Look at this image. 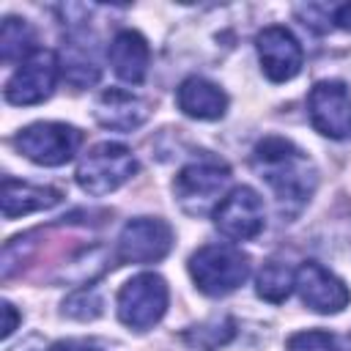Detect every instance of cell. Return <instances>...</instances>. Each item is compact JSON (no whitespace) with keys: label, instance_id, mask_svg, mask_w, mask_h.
Returning a JSON list of instances; mask_svg holds the SVG:
<instances>
[{"label":"cell","instance_id":"obj_16","mask_svg":"<svg viewBox=\"0 0 351 351\" xmlns=\"http://www.w3.org/2000/svg\"><path fill=\"white\" fill-rule=\"evenodd\" d=\"M3 217L14 219V217H25L30 211H41V208H52L63 200L60 189L52 186H36L27 181H14V178H3Z\"/></svg>","mask_w":351,"mask_h":351},{"label":"cell","instance_id":"obj_13","mask_svg":"<svg viewBox=\"0 0 351 351\" xmlns=\"http://www.w3.org/2000/svg\"><path fill=\"white\" fill-rule=\"evenodd\" d=\"M96 121L104 129H115V132H132L140 123H145V118L151 115V104L129 90L121 88H110L96 99L93 107Z\"/></svg>","mask_w":351,"mask_h":351},{"label":"cell","instance_id":"obj_18","mask_svg":"<svg viewBox=\"0 0 351 351\" xmlns=\"http://www.w3.org/2000/svg\"><path fill=\"white\" fill-rule=\"evenodd\" d=\"M36 36L33 27L19 16H5L0 27V58L3 63H22L36 52Z\"/></svg>","mask_w":351,"mask_h":351},{"label":"cell","instance_id":"obj_2","mask_svg":"<svg viewBox=\"0 0 351 351\" xmlns=\"http://www.w3.org/2000/svg\"><path fill=\"white\" fill-rule=\"evenodd\" d=\"M228 181H230V167L222 159L200 156L178 170L173 189L178 197V206L186 214L203 217L222 203V192H225Z\"/></svg>","mask_w":351,"mask_h":351},{"label":"cell","instance_id":"obj_21","mask_svg":"<svg viewBox=\"0 0 351 351\" xmlns=\"http://www.w3.org/2000/svg\"><path fill=\"white\" fill-rule=\"evenodd\" d=\"M63 313L69 318H77V321H93L96 315H101V296L90 285L88 288H80V291H74L63 302Z\"/></svg>","mask_w":351,"mask_h":351},{"label":"cell","instance_id":"obj_7","mask_svg":"<svg viewBox=\"0 0 351 351\" xmlns=\"http://www.w3.org/2000/svg\"><path fill=\"white\" fill-rule=\"evenodd\" d=\"M214 225L222 236L233 241H250L255 239L266 225V208L261 195L252 186H236L230 189L222 203L214 208Z\"/></svg>","mask_w":351,"mask_h":351},{"label":"cell","instance_id":"obj_22","mask_svg":"<svg viewBox=\"0 0 351 351\" xmlns=\"http://www.w3.org/2000/svg\"><path fill=\"white\" fill-rule=\"evenodd\" d=\"M288 351H340L337 337L324 329H307L288 337Z\"/></svg>","mask_w":351,"mask_h":351},{"label":"cell","instance_id":"obj_3","mask_svg":"<svg viewBox=\"0 0 351 351\" xmlns=\"http://www.w3.org/2000/svg\"><path fill=\"white\" fill-rule=\"evenodd\" d=\"M195 285L208 296H225L250 277V258L233 244H206L189 258Z\"/></svg>","mask_w":351,"mask_h":351},{"label":"cell","instance_id":"obj_25","mask_svg":"<svg viewBox=\"0 0 351 351\" xmlns=\"http://www.w3.org/2000/svg\"><path fill=\"white\" fill-rule=\"evenodd\" d=\"M332 22H335L337 27H343V30H351V3L337 5V8L332 11Z\"/></svg>","mask_w":351,"mask_h":351},{"label":"cell","instance_id":"obj_17","mask_svg":"<svg viewBox=\"0 0 351 351\" xmlns=\"http://www.w3.org/2000/svg\"><path fill=\"white\" fill-rule=\"evenodd\" d=\"M60 69H63V77L77 88L93 85L99 80L101 69L93 58V44H88L85 33H71L66 38L60 52Z\"/></svg>","mask_w":351,"mask_h":351},{"label":"cell","instance_id":"obj_24","mask_svg":"<svg viewBox=\"0 0 351 351\" xmlns=\"http://www.w3.org/2000/svg\"><path fill=\"white\" fill-rule=\"evenodd\" d=\"M49 351H99V348L93 343H85V340H60Z\"/></svg>","mask_w":351,"mask_h":351},{"label":"cell","instance_id":"obj_19","mask_svg":"<svg viewBox=\"0 0 351 351\" xmlns=\"http://www.w3.org/2000/svg\"><path fill=\"white\" fill-rule=\"evenodd\" d=\"M293 288V271L285 266V263H277V261H269L261 274H258V296L266 299V302H282L288 299Z\"/></svg>","mask_w":351,"mask_h":351},{"label":"cell","instance_id":"obj_15","mask_svg":"<svg viewBox=\"0 0 351 351\" xmlns=\"http://www.w3.org/2000/svg\"><path fill=\"white\" fill-rule=\"evenodd\" d=\"M107 55H110L112 71L123 82L137 85V82L145 80L151 49H148V41L137 30H121V33H115V38L110 41V52Z\"/></svg>","mask_w":351,"mask_h":351},{"label":"cell","instance_id":"obj_6","mask_svg":"<svg viewBox=\"0 0 351 351\" xmlns=\"http://www.w3.org/2000/svg\"><path fill=\"white\" fill-rule=\"evenodd\" d=\"M167 310V282L159 274H137L129 282H123V288L118 291V318L137 329L145 332L154 324H159V318Z\"/></svg>","mask_w":351,"mask_h":351},{"label":"cell","instance_id":"obj_9","mask_svg":"<svg viewBox=\"0 0 351 351\" xmlns=\"http://www.w3.org/2000/svg\"><path fill=\"white\" fill-rule=\"evenodd\" d=\"M173 247V230L165 219L137 217L129 219L118 236V261L121 263H156Z\"/></svg>","mask_w":351,"mask_h":351},{"label":"cell","instance_id":"obj_4","mask_svg":"<svg viewBox=\"0 0 351 351\" xmlns=\"http://www.w3.org/2000/svg\"><path fill=\"white\" fill-rule=\"evenodd\" d=\"M137 173L134 154L121 143H99L93 145L77 165V184L88 195L115 192Z\"/></svg>","mask_w":351,"mask_h":351},{"label":"cell","instance_id":"obj_1","mask_svg":"<svg viewBox=\"0 0 351 351\" xmlns=\"http://www.w3.org/2000/svg\"><path fill=\"white\" fill-rule=\"evenodd\" d=\"M252 167L271 186L280 200V208L296 214L315 192L318 173L313 159L296 148L291 140L269 134L252 148Z\"/></svg>","mask_w":351,"mask_h":351},{"label":"cell","instance_id":"obj_11","mask_svg":"<svg viewBox=\"0 0 351 351\" xmlns=\"http://www.w3.org/2000/svg\"><path fill=\"white\" fill-rule=\"evenodd\" d=\"M293 288L315 313H340L351 302V291L346 288V282L315 261H304L293 271Z\"/></svg>","mask_w":351,"mask_h":351},{"label":"cell","instance_id":"obj_10","mask_svg":"<svg viewBox=\"0 0 351 351\" xmlns=\"http://www.w3.org/2000/svg\"><path fill=\"white\" fill-rule=\"evenodd\" d=\"M60 60L52 49H36L30 58L19 63V69L11 74L5 85V99L11 104H38L49 99L55 80H58Z\"/></svg>","mask_w":351,"mask_h":351},{"label":"cell","instance_id":"obj_8","mask_svg":"<svg viewBox=\"0 0 351 351\" xmlns=\"http://www.w3.org/2000/svg\"><path fill=\"white\" fill-rule=\"evenodd\" d=\"M307 112L315 132L332 140L351 137V93L340 80H324L313 85L307 96Z\"/></svg>","mask_w":351,"mask_h":351},{"label":"cell","instance_id":"obj_12","mask_svg":"<svg viewBox=\"0 0 351 351\" xmlns=\"http://www.w3.org/2000/svg\"><path fill=\"white\" fill-rule=\"evenodd\" d=\"M255 47H258L261 66L271 82H288L302 71L304 55L291 30H285L280 25H269L258 33Z\"/></svg>","mask_w":351,"mask_h":351},{"label":"cell","instance_id":"obj_14","mask_svg":"<svg viewBox=\"0 0 351 351\" xmlns=\"http://www.w3.org/2000/svg\"><path fill=\"white\" fill-rule=\"evenodd\" d=\"M176 101H178L181 112H186L189 118H197V121H217L228 110L225 90L203 77H186L178 85Z\"/></svg>","mask_w":351,"mask_h":351},{"label":"cell","instance_id":"obj_20","mask_svg":"<svg viewBox=\"0 0 351 351\" xmlns=\"http://www.w3.org/2000/svg\"><path fill=\"white\" fill-rule=\"evenodd\" d=\"M233 332H236V324L230 318H217L211 324H200V326L189 329L184 337L189 346H195L200 351H214V348L225 346L233 337Z\"/></svg>","mask_w":351,"mask_h":351},{"label":"cell","instance_id":"obj_5","mask_svg":"<svg viewBox=\"0 0 351 351\" xmlns=\"http://www.w3.org/2000/svg\"><path fill=\"white\" fill-rule=\"evenodd\" d=\"M14 145L30 162L44 165V167H58V165H66L77 154V148L82 145V132L69 123L38 121V123L25 126L14 137Z\"/></svg>","mask_w":351,"mask_h":351},{"label":"cell","instance_id":"obj_23","mask_svg":"<svg viewBox=\"0 0 351 351\" xmlns=\"http://www.w3.org/2000/svg\"><path fill=\"white\" fill-rule=\"evenodd\" d=\"M3 315H5V321H3V337H11L14 329H16V324H19V315H16V310H14L11 302H3Z\"/></svg>","mask_w":351,"mask_h":351}]
</instances>
